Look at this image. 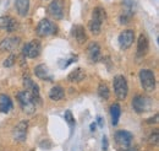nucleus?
I'll return each mask as SVG.
<instances>
[{
	"mask_svg": "<svg viewBox=\"0 0 159 151\" xmlns=\"http://www.w3.org/2000/svg\"><path fill=\"white\" fill-rule=\"evenodd\" d=\"M107 11H105V9L104 7H102V6H97V7H94L93 9V12H92V19L96 20V21H98L100 23H104V21L107 20Z\"/></svg>",
	"mask_w": 159,
	"mask_h": 151,
	"instance_id": "4be33fe9",
	"label": "nucleus"
},
{
	"mask_svg": "<svg viewBox=\"0 0 159 151\" xmlns=\"http://www.w3.org/2000/svg\"><path fill=\"white\" fill-rule=\"evenodd\" d=\"M87 56L88 59L93 63L99 61L100 59V47L97 42H91L87 47Z\"/></svg>",
	"mask_w": 159,
	"mask_h": 151,
	"instance_id": "4468645a",
	"label": "nucleus"
},
{
	"mask_svg": "<svg viewBox=\"0 0 159 151\" xmlns=\"http://www.w3.org/2000/svg\"><path fill=\"white\" fill-rule=\"evenodd\" d=\"M74 33H75V38H76V42L79 43V44H84L86 42H87V33H86V30H84V27L83 26H81V25H76L75 27H74Z\"/></svg>",
	"mask_w": 159,
	"mask_h": 151,
	"instance_id": "f3484780",
	"label": "nucleus"
},
{
	"mask_svg": "<svg viewBox=\"0 0 159 151\" xmlns=\"http://www.w3.org/2000/svg\"><path fill=\"white\" fill-rule=\"evenodd\" d=\"M86 77V71L82 68H76L67 75V81L70 82H81Z\"/></svg>",
	"mask_w": 159,
	"mask_h": 151,
	"instance_id": "aec40b11",
	"label": "nucleus"
},
{
	"mask_svg": "<svg viewBox=\"0 0 159 151\" xmlns=\"http://www.w3.org/2000/svg\"><path fill=\"white\" fill-rule=\"evenodd\" d=\"M114 139L120 148L124 149V148H127L131 145V143L134 140V135L127 130H118L114 134Z\"/></svg>",
	"mask_w": 159,
	"mask_h": 151,
	"instance_id": "9b49d317",
	"label": "nucleus"
},
{
	"mask_svg": "<svg viewBox=\"0 0 159 151\" xmlns=\"http://www.w3.org/2000/svg\"><path fill=\"white\" fill-rule=\"evenodd\" d=\"M17 101L20 102L22 111L27 114H33L37 110V102L28 91L23 90L17 92Z\"/></svg>",
	"mask_w": 159,
	"mask_h": 151,
	"instance_id": "f257e3e1",
	"label": "nucleus"
},
{
	"mask_svg": "<svg viewBox=\"0 0 159 151\" xmlns=\"http://www.w3.org/2000/svg\"><path fill=\"white\" fill-rule=\"evenodd\" d=\"M57 30H58V26L53 21L48 19H43L38 22V25L36 27V33L39 37H48V36L57 33Z\"/></svg>",
	"mask_w": 159,
	"mask_h": 151,
	"instance_id": "20e7f679",
	"label": "nucleus"
},
{
	"mask_svg": "<svg viewBox=\"0 0 159 151\" xmlns=\"http://www.w3.org/2000/svg\"><path fill=\"white\" fill-rule=\"evenodd\" d=\"M96 127H97V124H96V123H92V124H91V130H92V132L96 130Z\"/></svg>",
	"mask_w": 159,
	"mask_h": 151,
	"instance_id": "473e14b6",
	"label": "nucleus"
},
{
	"mask_svg": "<svg viewBox=\"0 0 159 151\" xmlns=\"http://www.w3.org/2000/svg\"><path fill=\"white\" fill-rule=\"evenodd\" d=\"M21 39L19 37L4 38L0 42V52H14L20 46Z\"/></svg>",
	"mask_w": 159,
	"mask_h": 151,
	"instance_id": "f8f14e48",
	"label": "nucleus"
},
{
	"mask_svg": "<svg viewBox=\"0 0 159 151\" xmlns=\"http://www.w3.org/2000/svg\"><path fill=\"white\" fill-rule=\"evenodd\" d=\"M110 115H111L113 125H116L119 123L120 115H121V106L119 103H113L110 106Z\"/></svg>",
	"mask_w": 159,
	"mask_h": 151,
	"instance_id": "5701e85b",
	"label": "nucleus"
},
{
	"mask_svg": "<svg viewBox=\"0 0 159 151\" xmlns=\"http://www.w3.org/2000/svg\"><path fill=\"white\" fill-rule=\"evenodd\" d=\"M27 130H28V122L21 120L20 123L14 128L12 130V138L17 143H23L27 139Z\"/></svg>",
	"mask_w": 159,
	"mask_h": 151,
	"instance_id": "0eeeda50",
	"label": "nucleus"
},
{
	"mask_svg": "<svg viewBox=\"0 0 159 151\" xmlns=\"http://www.w3.org/2000/svg\"><path fill=\"white\" fill-rule=\"evenodd\" d=\"M12 110V101L7 95H0V112L9 113Z\"/></svg>",
	"mask_w": 159,
	"mask_h": 151,
	"instance_id": "6ab92c4d",
	"label": "nucleus"
},
{
	"mask_svg": "<svg viewBox=\"0 0 159 151\" xmlns=\"http://www.w3.org/2000/svg\"><path fill=\"white\" fill-rule=\"evenodd\" d=\"M148 124H152V123H158V114H154V117H152V119H148L147 120Z\"/></svg>",
	"mask_w": 159,
	"mask_h": 151,
	"instance_id": "7c9ffc66",
	"label": "nucleus"
},
{
	"mask_svg": "<svg viewBox=\"0 0 159 151\" xmlns=\"http://www.w3.org/2000/svg\"><path fill=\"white\" fill-rule=\"evenodd\" d=\"M118 41H119V46L121 49H124V51L129 49L132 46L134 41H135V31L134 30H125V31H122L119 35Z\"/></svg>",
	"mask_w": 159,
	"mask_h": 151,
	"instance_id": "9d476101",
	"label": "nucleus"
},
{
	"mask_svg": "<svg viewBox=\"0 0 159 151\" xmlns=\"http://www.w3.org/2000/svg\"><path fill=\"white\" fill-rule=\"evenodd\" d=\"M139 81L144 91L151 92L156 89V75L149 69H142L139 71Z\"/></svg>",
	"mask_w": 159,
	"mask_h": 151,
	"instance_id": "7ed1b4c3",
	"label": "nucleus"
},
{
	"mask_svg": "<svg viewBox=\"0 0 159 151\" xmlns=\"http://www.w3.org/2000/svg\"><path fill=\"white\" fill-rule=\"evenodd\" d=\"M113 87H114V94L116 98L120 101L126 100L129 95V84L127 80L124 75H116L113 81Z\"/></svg>",
	"mask_w": 159,
	"mask_h": 151,
	"instance_id": "f03ea898",
	"label": "nucleus"
},
{
	"mask_svg": "<svg viewBox=\"0 0 159 151\" xmlns=\"http://www.w3.org/2000/svg\"><path fill=\"white\" fill-rule=\"evenodd\" d=\"M148 49H149L148 38L144 35H139V39H137V53H139V56H146Z\"/></svg>",
	"mask_w": 159,
	"mask_h": 151,
	"instance_id": "dca6fc26",
	"label": "nucleus"
},
{
	"mask_svg": "<svg viewBox=\"0 0 159 151\" xmlns=\"http://www.w3.org/2000/svg\"><path fill=\"white\" fill-rule=\"evenodd\" d=\"M64 117H65V120H66L69 124H74V123H75V118H74L71 111H66L65 114H64Z\"/></svg>",
	"mask_w": 159,
	"mask_h": 151,
	"instance_id": "cd10ccee",
	"label": "nucleus"
},
{
	"mask_svg": "<svg viewBox=\"0 0 159 151\" xmlns=\"http://www.w3.org/2000/svg\"><path fill=\"white\" fill-rule=\"evenodd\" d=\"M0 30L6 32H15L19 30V22L12 16H2L0 17Z\"/></svg>",
	"mask_w": 159,
	"mask_h": 151,
	"instance_id": "ddd939ff",
	"label": "nucleus"
},
{
	"mask_svg": "<svg viewBox=\"0 0 159 151\" xmlns=\"http://www.w3.org/2000/svg\"><path fill=\"white\" fill-rule=\"evenodd\" d=\"M23 86L26 89V91H28L30 94L33 96V98L36 100L37 103H40V94L38 85L30 77V75H23Z\"/></svg>",
	"mask_w": 159,
	"mask_h": 151,
	"instance_id": "6e6552de",
	"label": "nucleus"
},
{
	"mask_svg": "<svg viewBox=\"0 0 159 151\" xmlns=\"http://www.w3.org/2000/svg\"><path fill=\"white\" fill-rule=\"evenodd\" d=\"M15 63H16V56L15 54H10V57L4 61V66L5 68H11Z\"/></svg>",
	"mask_w": 159,
	"mask_h": 151,
	"instance_id": "bb28decb",
	"label": "nucleus"
},
{
	"mask_svg": "<svg viewBox=\"0 0 159 151\" xmlns=\"http://www.w3.org/2000/svg\"><path fill=\"white\" fill-rule=\"evenodd\" d=\"M158 140H159V134H158V132L156 130V132L152 133V134L149 135V138H148V144H149L151 146H157V145H158Z\"/></svg>",
	"mask_w": 159,
	"mask_h": 151,
	"instance_id": "a878e982",
	"label": "nucleus"
},
{
	"mask_svg": "<svg viewBox=\"0 0 159 151\" xmlns=\"http://www.w3.org/2000/svg\"><path fill=\"white\" fill-rule=\"evenodd\" d=\"M98 95H99L100 98L103 100H109L110 97V91H109V87L107 85V82H99L98 85Z\"/></svg>",
	"mask_w": 159,
	"mask_h": 151,
	"instance_id": "393cba45",
	"label": "nucleus"
},
{
	"mask_svg": "<svg viewBox=\"0 0 159 151\" xmlns=\"http://www.w3.org/2000/svg\"><path fill=\"white\" fill-rule=\"evenodd\" d=\"M102 25H103V23H100L98 21L92 19L88 22V30H89V32H91L93 36H98L100 32H102Z\"/></svg>",
	"mask_w": 159,
	"mask_h": 151,
	"instance_id": "b1692460",
	"label": "nucleus"
},
{
	"mask_svg": "<svg viewBox=\"0 0 159 151\" xmlns=\"http://www.w3.org/2000/svg\"><path fill=\"white\" fill-rule=\"evenodd\" d=\"M122 151H139V149H137L136 146L130 145V146H127V148H124V150Z\"/></svg>",
	"mask_w": 159,
	"mask_h": 151,
	"instance_id": "2f4dec72",
	"label": "nucleus"
},
{
	"mask_svg": "<svg viewBox=\"0 0 159 151\" xmlns=\"http://www.w3.org/2000/svg\"><path fill=\"white\" fill-rule=\"evenodd\" d=\"M108 146H109V144H108V139H107V136H103V150L107 151L108 150Z\"/></svg>",
	"mask_w": 159,
	"mask_h": 151,
	"instance_id": "c756f323",
	"label": "nucleus"
},
{
	"mask_svg": "<svg viewBox=\"0 0 159 151\" xmlns=\"http://www.w3.org/2000/svg\"><path fill=\"white\" fill-rule=\"evenodd\" d=\"M40 52H42V46H40V42L37 39H33V41L26 43L22 49V54L25 57L32 58V59L39 57Z\"/></svg>",
	"mask_w": 159,
	"mask_h": 151,
	"instance_id": "39448f33",
	"label": "nucleus"
},
{
	"mask_svg": "<svg viewBox=\"0 0 159 151\" xmlns=\"http://www.w3.org/2000/svg\"><path fill=\"white\" fill-rule=\"evenodd\" d=\"M130 21H131V15L124 14L120 16V23H122V25H127V23H130Z\"/></svg>",
	"mask_w": 159,
	"mask_h": 151,
	"instance_id": "c85d7f7f",
	"label": "nucleus"
},
{
	"mask_svg": "<svg viewBox=\"0 0 159 151\" xmlns=\"http://www.w3.org/2000/svg\"><path fill=\"white\" fill-rule=\"evenodd\" d=\"M34 74L36 76L40 79V80H47V81H52L53 80V76L50 74V71H49V69H48V66L45 65V64H39V65H37L36 68H34Z\"/></svg>",
	"mask_w": 159,
	"mask_h": 151,
	"instance_id": "2eb2a0df",
	"label": "nucleus"
},
{
	"mask_svg": "<svg viewBox=\"0 0 159 151\" xmlns=\"http://www.w3.org/2000/svg\"><path fill=\"white\" fill-rule=\"evenodd\" d=\"M64 97H65V91L59 85L52 87V90L49 91V98L52 101H61Z\"/></svg>",
	"mask_w": 159,
	"mask_h": 151,
	"instance_id": "412c9836",
	"label": "nucleus"
},
{
	"mask_svg": "<svg viewBox=\"0 0 159 151\" xmlns=\"http://www.w3.org/2000/svg\"><path fill=\"white\" fill-rule=\"evenodd\" d=\"M48 14L55 20H61L64 17L65 0H53L48 6Z\"/></svg>",
	"mask_w": 159,
	"mask_h": 151,
	"instance_id": "423d86ee",
	"label": "nucleus"
},
{
	"mask_svg": "<svg viewBox=\"0 0 159 151\" xmlns=\"http://www.w3.org/2000/svg\"><path fill=\"white\" fill-rule=\"evenodd\" d=\"M15 7H16V11L20 16H22V17L27 16V14L30 11V0H16Z\"/></svg>",
	"mask_w": 159,
	"mask_h": 151,
	"instance_id": "a211bd4d",
	"label": "nucleus"
},
{
	"mask_svg": "<svg viewBox=\"0 0 159 151\" xmlns=\"http://www.w3.org/2000/svg\"><path fill=\"white\" fill-rule=\"evenodd\" d=\"M132 107L137 113H143L149 110L151 102H149L148 97H144L142 95H136L132 100Z\"/></svg>",
	"mask_w": 159,
	"mask_h": 151,
	"instance_id": "1a4fd4ad",
	"label": "nucleus"
}]
</instances>
